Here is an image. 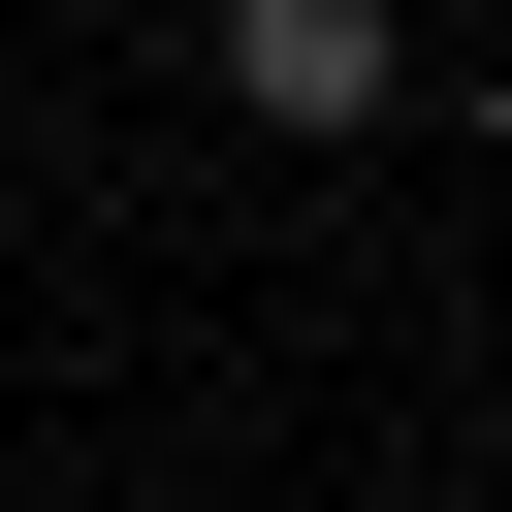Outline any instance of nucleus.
<instances>
[{
    "mask_svg": "<svg viewBox=\"0 0 512 512\" xmlns=\"http://www.w3.org/2000/svg\"><path fill=\"white\" fill-rule=\"evenodd\" d=\"M192 64H224V128H288V160H352V128L416 96V0H224Z\"/></svg>",
    "mask_w": 512,
    "mask_h": 512,
    "instance_id": "1",
    "label": "nucleus"
}]
</instances>
